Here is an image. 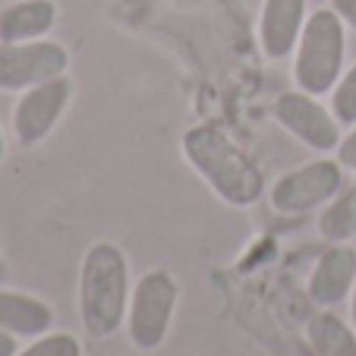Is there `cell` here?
Segmentation results:
<instances>
[{
	"label": "cell",
	"instance_id": "obj_9",
	"mask_svg": "<svg viewBox=\"0 0 356 356\" xmlns=\"http://www.w3.org/2000/svg\"><path fill=\"white\" fill-rule=\"evenodd\" d=\"M356 287V249L331 246L309 275V296L318 306H337Z\"/></svg>",
	"mask_w": 356,
	"mask_h": 356
},
{
	"label": "cell",
	"instance_id": "obj_13",
	"mask_svg": "<svg viewBox=\"0 0 356 356\" xmlns=\"http://www.w3.org/2000/svg\"><path fill=\"white\" fill-rule=\"evenodd\" d=\"M309 341L316 356H356V334L334 312H318L309 322Z\"/></svg>",
	"mask_w": 356,
	"mask_h": 356
},
{
	"label": "cell",
	"instance_id": "obj_10",
	"mask_svg": "<svg viewBox=\"0 0 356 356\" xmlns=\"http://www.w3.org/2000/svg\"><path fill=\"white\" fill-rule=\"evenodd\" d=\"M306 26V0H265L262 7V47L268 57H287L300 44Z\"/></svg>",
	"mask_w": 356,
	"mask_h": 356
},
{
	"label": "cell",
	"instance_id": "obj_11",
	"mask_svg": "<svg viewBox=\"0 0 356 356\" xmlns=\"http://www.w3.org/2000/svg\"><path fill=\"white\" fill-rule=\"evenodd\" d=\"M54 325V309L38 296L0 290V331L13 337H41Z\"/></svg>",
	"mask_w": 356,
	"mask_h": 356
},
{
	"label": "cell",
	"instance_id": "obj_16",
	"mask_svg": "<svg viewBox=\"0 0 356 356\" xmlns=\"http://www.w3.org/2000/svg\"><path fill=\"white\" fill-rule=\"evenodd\" d=\"M331 114L341 123H356V63L337 79L334 95H331Z\"/></svg>",
	"mask_w": 356,
	"mask_h": 356
},
{
	"label": "cell",
	"instance_id": "obj_15",
	"mask_svg": "<svg viewBox=\"0 0 356 356\" xmlns=\"http://www.w3.org/2000/svg\"><path fill=\"white\" fill-rule=\"evenodd\" d=\"M16 356H82V343L67 331H54V334L35 337V343H29Z\"/></svg>",
	"mask_w": 356,
	"mask_h": 356
},
{
	"label": "cell",
	"instance_id": "obj_7",
	"mask_svg": "<svg viewBox=\"0 0 356 356\" xmlns=\"http://www.w3.org/2000/svg\"><path fill=\"white\" fill-rule=\"evenodd\" d=\"M70 95H73V82L67 76H57V79H47L41 86L26 88V95L16 101V111H13L16 139L22 145H38L63 117Z\"/></svg>",
	"mask_w": 356,
	"mask_h": 356
},
{
	"label": "cell",
	"instance_id": "obj_20",
	"mask_svg": "<svg viewBox=\"0 0 356 356\" xmlns=\"http://www.w3.org/2000/svg\"><path fill=\"white\" fill-rule=\"evenodd\" d=\"M353 331H356V287H353Z\"/></svg>",
	"mask_w": 356,
	"mask_h": 356
},
{
	"label": "cell",
	"instance_id": "obj_12",
	"mask_svg": "<svg viewBox=\"0 0 356 356\" xmlns=\"http://www.w3.org/2000/svg\"><path fill=\"white\" fill-rule=\"evenodd\" d=\"M57 19V7L51 0H19L0 10V41L16 44V41H38L44 32H51Z\"/></svg>",
	"mask_w": 356,
	"mask_h": 356
},
{
	"label": "cell",
	"instance_id": "obj_1",
	"mask_svg": "<svg viewBox=\"0 0 356 356\" xmlns=\"http://www.w3.org/2000/svg\"><path fill=\"white\" fill-rule=\"evenodd\" d=\"M183 155L195 174L209 183L227 205L246 209L265 193V177L259 164L218 127H193L183 136Z\"/></svg>",
	"mask_w": 356,
	"mask_h": 356
},
{
	"label": "cell",
	"instance_id": "obj_19",
	"mask_svg": "<svg viewBox=\"0 0 356 356\" xmlns=\"http://www.w3.org/2000/svg\"><path fill=\"white\" fill-rule=\"evenodd\" d=\"M19 350H16V337L7 334V331H0V356H16Z\"/></svg>",
	"mask_w": 356,
	"mask_h": 356
},
{
	"label": "cell",
	"instance_id": "obj_2",
	"mask_svg": "<svg viewBox=\"0 0 356 356\" xmlns=\"http://www.w3.org/2000/svg\"><path fill=\"white\" fill-rule=\"evenodd\" d=\"M129 265L114 243H95L79 271V316L82 328L95 337L117 334L129 312Z\"/></svg>",
	"mask_w": 356,
	"mask_h": 356
},
{
	"label": "cell",
	"instance_id": "obj_22",
	"mask_svg": "<svg viewBox=\"0 0 356 356\" xmlns=\"http://www.w3.org/2000/svg\"><path fill=\"white\" fill-rule=\"evenodd\" d=\"M0 277H3V259H0Z\"/></svg>",
	"mask_w": 356,
	"mask_h": 356
},
{
	"label": "cell",
	"instance_id": "obj_3",
	"mask_svg": "<svg viewBox=\"0 0 356 356\" xmlns=\"http://www.w3.org/2000/svg\"><path fill=\"white\" fill-rule=\"evenodd\" d=\"M343 70V19L334 10H316L306 19L296 44L293 79L302 92L325 95L337 86Z\"/></svg>",
	"mask_w": 356,
	"mask_h": 356
},
{
	"label": "cell",
	"instance_id": "obj_8",
	"mask_svg": "<svg viewBox=\"0 0 356 356\" xmlns=\"http://www.w3.org/2000/svg\"><path fill=\"white\" fill-rule=\"evenodd\" d=\"M275 117L287 133L316 152H331L341 145V120L318 104L309 92H284L275 104Z\"/></svg>",
	"mask_w": 356,
	"mask_h": 356
},
{
	"label": "cell",
	"instance_id": "obj_14",
	"mask_svg": "<svg viewBox=\"0 0 356 356\" xmlns=\"http://www.w3.org/2000/svg\"><path fill=\"white\" fill-rule=\"evenodd\" d=\"M318 234L328 243H347L356 236V180L328 202L318 218Z\"/></svg>",
	"mask_w": 356,
	"mask_h": 356
},
{
	"label": "cell",
	"instance_id": "obj_4",
	"mask_svg": "<svg viewBox=\"0 0 356 356\" xmlns=\"http://www.w3.org/2000/svg\"><path fill=\"white\" fill-rule=\"evenodd\" d=\"M177 287L174 275L164 268H155L142 275L133 287L129 296V312H127V328H129V341L139 350H158L168 341L170 322H174V309H177Z\"/></svg>",
	"mask_w": 356,
	"mask_h": 356
},
{
	"label": "cell",
	"instance_id": "obj_5",
	"mask_svg": "<svg viewBox=\"0 0 356 356\" xmlns=\"http://www.w3.org/2000/svg\"><path fill=\"white\" fill-rule=\"evenodd\" d=\"M70 54L57 41H0V92H26L67 73Z\"/></svg>",
	"mask_w": 356,
	"mask_h": 356
},
{
	"label": "cell",
	"instance_id": "obj_17",
	"mask_svg": "<svg viewBox=\"0 0 356 356\" xmlns=\"http://www.w3.org/2000/svg\"><path fill=\"white\" fill-rule=\"evenodd\" d=\"M337 161H341L343 168L356 170V123H353L347 139H341V145H337Z\"/></svg>",
	"mask_w": 356,
	"mask_h": 356
},
{
	"label": "cell",
	"instance_id": "obj_18",
	"mask_svg": "<svg viewBox=\"0 0 356 356\" xmlns=\"http://www.w3.org/2000/svg\"><path fill=\"white\" fill-rule=\"evenodd\" d=\"M331 10H334L343 22L356 26V0H331Z\"/></svg>",
	"mask_w": 356,
	"mask_h": 356
},
{
	"label": "cell",
	"instance_id": "obj_21",
	"mask_svg": "<svg viewBox=\"0 0 356 356\" xmlns=\"http://www.w3.org/2000/svg\"><path fill=\"white\" fill-rule=\"evenodd\" d=\"M0 158H3V133H0Z\"/></svg>",
	"mask_w": 356,
	"mask_h": 356
},
{
	"label": "cell",
	"instance_id": "obj_6",
	"mask_svg": "<svg viewBox=\"0 0 356 356\" xmlns=\"http://www.w3.org/2000/svg\"><path fill=\"white\" fill-rule=\"evenodd\" d=\"M343 164L341 161H309L302 168L284 174L271 189V209L281 215H302L341 193Z\"/></svg>",
	"mask_w": 356,
	"mask_h": 356
}]
</instances>
